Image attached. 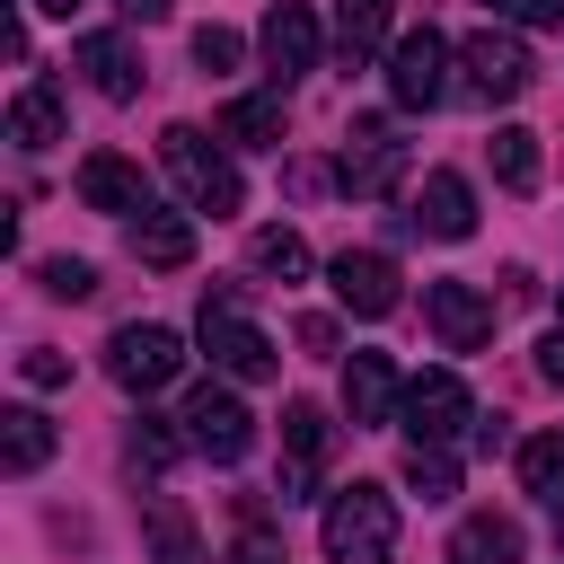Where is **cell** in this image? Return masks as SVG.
Masks as SVG:
<instances>
[{
	"instance_id": "obj_18",
	"label": "cell",
	"mask_w": 564,
	"mask_h": 564,
	"mask_svg": "<svg viewBox=\"0 0 564 564\" xmlns=\"http://www.w3.org/2000/svg\"><path fill=\"white\" fill-rule=\"evenodd\" d=\"M132 256L150 264V273H185L194 264V220H176V212H132Z\"/></svg>"
},
{
	"instance_id": "obj_8",
	"label": "cell",
	"mask_w": 564,
	"mask_h": 564,
	"mask_svg": "<svg viewBox=\"0 0 564 564\" xmlns=\"http://www.w3.org/2000/svg\"><path fill=\"white\" fill-rule=\"evenodd\" d=\"M176 370H185V344H176L167 326H115V335H106V379H115L123 397H159Z\"/></svg>"
},
{
	"instance_id": "obj_33",
	"label": "cell",
	"mask_w": 564,
	"mask_h": 564,
	"mask_svg": "<svg viewBox=\"0 0 564 564\" xmlns=\"http://www.w3.org/2000/svg\"><path fill=\"white\" fill-rule=\"evenodd\" d=\"M18 370H26V388H62V379H70V361H62L53 344H35V352H18Z\"/></svg>"
},
{
	"instance_id": "obj_3",
	"label": "cell",
	"mask_w": 564,
	"mask_h": 564,
	"mask_svg": "<svg viewBox=\"0 0 564 564\" xmlns=\"http://www.w3.org/2000/svg\"><path fill=\"white\" fill-rule=\"evenodd\" d=\"M194 344L212 352V370L220 379H273L282 370V352H273V335L238 308V291H203V317H194Z\"/></svg>"
},
{
	"instance_id": "obj_36",
	"label": "cell",
	"mask_w": 564,
	"mask_h": 564,
	"mask_svg": "<svg viewBox=\"0 0 564 564\" xmlns=\"http://www.w3.org/2000/svg\"><path fill=\"white\" fill-rule=\"evenodd\" d=\"M115 9H123V18H132V26H159V18H167V9H176V0H115Z\"/></svg>"
},
{
	"instance_id": "obj_26",
	"label": "cell",
	"mask_w": 564,
	"mask_h": 564,
	"mask_svg": "<svg viewBox=\"0 0 564 564\" xmlns=\"http://www.w3.org/2000/svg\"><path fill=\"white\" fill-rule=\"evenodd\" d=\"M485 159H494V176H502L511 194H538V132H520V123H502V132L485 141Z\"/></svg>"
},
{
	"instance_id": "obj_31",
	"label": "cell",
	"mask_w": 564,
	"mask_h": 564,
	"mask_svg": "<svg viewBox=\"0 0 564 564\" xmlns=\"http://www.w3.org/2000/svg\"><path fill=\"white\" fill-rule=\"evenodd\" d=\"M44 291H53V300H88V291H97V273H88L79 256H53V264H44Z\"/></svg>"
},
{
	"instance_id": "obj_13",
	"label": "cell",
	"mask_w": 564,
	"mask_h": 564,
	"mask_svg": "<svg viewBox=\"0 0 564 564\" xmlns=\"http://www.w3.org/2000/svg\"><path fill=\"white\" fill-rule=\"evenodd\" d=\"M256 44H264V62H273V88H291L300 70H317V18H308L300 0H282V9H264V26H256Z\"/></svg>"
},
{
	"instance_id": "obj_24",
	"label": "cell",
	"mask_w": 564,
	"mask_h": 564,
	"mask_svg": "<svg viewBox=\"0 0 564 564\" xmlns=\"http://www.w3.org/2000/svg\"><path fill=\"white\" fill-rule=\"evenodd\" d=\"M44 458H53V423H44L35 405H9V414H0V467H9V476H35Z\"/></svg>"
},
{
	"instance_id": "obj_23",
	"label": "cell",
	"mask_w": 564,
	"mask_h": 564,
	"mask_svg": "<svg viewBox=\"0 0 564 564\" xmlns=\"http://www.w3.org/2000/svg\"><path fill=\"white\" fill-rule=\"evenodd\" d=\"M9 141H18V150H53V141H62V97H53V79H26V88H18Z\"/></svg>"
},
{
	"instance_id": "obj_11",
	"label": "cell",
	"mask_w": 564,
	"mask_h": 564,
	"mask_svg": "<svg viewBox=\"0 0 564 564\" xmlns=\"http://www.w3.org/2000/svg\"><path fill=\"white\" fill-rule=\"evenodd\" d=\"M423 317H432L441 352H476V344H494V300H485L476 282H432V291H423Z\"/></svg>"
},
{
	"instance_id": "obj_27",
	"label": "cell",
	"mask_w": 564,
	"mask_h": 564,
	"mask_svg": "<svg viewBox=\"0 0 564 564\" xmlns=\"http://www.w3.org/2000/svg\"><path fill=\"white\" fill-rule=\"evenodd\" d=\"M247 264H256L264 282H300V273H308V238H300V229H256V238H247Z\"/></svg>"
},
{
	"instance_id": "obj_22",
	"label": "cell",
	"mask_w": 564,
	"mask_h": 564,
	"mask_svg": "<svg viewBox=\"0 0 564 564\" xmlns=\"http://www.w3.org/2000/svg\"><path fill=\"white\" fill-rule=\"evenodd\" d=\"M388 18H397V0H335V53L361 70L388 44Z\"/></svg>"
},
{
	"instance_id": "obj_21",
	"label": "cell",
	"mask_w": 564,
	"mask_h": 564,
	"mask_svg": "<svg viewBox=\"0 0 564 564\" xmlns=\"http://www.w3.org/2000/svg\"><path fill=\"white\" fill-rule=\"evenodd\" d=\"M141 520H150V564H212L176 494H150V502H141Z\"/></svg>"
},
{
	"instance_id": "obj_15",
	"label": "cell",
	"mask_w": 564,
	"mask_h": 564,
	"mask_svg": "<svg viewBox=\"0 0 564 564\" xmlns=\"http://www.w3.org/2000/svg\"><path fill=\"white\" fill-rule=\"evenodd\" d=\"M397 397H405V379H397V361L388 352H352L344 361V414L370 432V423H388L397 414Z\"/></svg>"
},
{
	"instance_id": "obj_28",
	"label": "cell",
	"mask_w": 564,
	"mask_h": 564,
	"mask_svg": "<svg viewBox=\"0 0 564 564\" xmlns=\"http://www.w3.org/2000/svg\"><path fill=\"white\" fill-rule=\"evenodd\" d=\"M185 449H194V441H185V432H167L159 414H141V423H132V441H123V458H132L141 476H167V467H176Z\"/></svg>"
},
{
	"instance_id": "obj_1",
	"label": "cell",
	"mask_w": 564,
	"mask_h": 564,
	"mask_svg": "<svg viewBox=\"0 0 564 564\" xmlns=\"http://www.w3.org/2000/svg\"><path fill=\"white\" fill-rule=\"evenodd\" d=\"M159 159H167V176H176L185 212H203V220H229V212L247 203V185H238V167H229V150H220L212 132H194V123H167V132H159Z\"/></svg>"
},
{
	"instance_id": "obj_30",
	"label": "cell",
	"mask_w": 564,
	"mask_h": 564,
	"mask_svg": "<svg viewBox=\"0 0 564 564\" xmlns=\"http://www.w3.org/2000/svg\"><path fill=\"white\" fill-rule=\"evenodd\" d=\"M485 18H502V26H564V0H485Z\"/></svg>"
},
{
	"instance_id": "obj_20",
	"label": "cell",
	"mask_w": 564,
	"mask_h": 564,
	"mask_svg": "<svg viewBox=\"0 0 564 564\" xmlns=\"http://www.w3.org/2000/svg\"><path fill=\"white\" fill-rule=\"evenodd\" d=\"M282 123H291L282 88H264V97H229V106H220V141H238V150H282Z\"/></svg>"
},
{
	"instance_id": "obj_14",
	"label": "cell",
	"mask_w": 564,
	"mask_h": 564,
	"mask_svg": "<svg viewBox=\"0 0 564 564\" xmlns=\"http://www.w3.org/2000/svg\"><path fill=\"white\" fill-rule=\"evenodd\" d=\"M70 185H79V203H88V212H123V220H132V212H150V185H141V167H132L123 150H88Z\"/></svg>"
},
{
	"instance_id": "obj_38",
	"label": "cell",
	"mask_w": 564,
	"mask_h": 564,
	"mask_svg": "<svg viewBox=\"0 0 564 564\" xmlns=\"http://www.w3.org/2000/svg\"><path fill=\"white\" fill-rule=\"evenodd\" d=\"M555 538H564V511H555Z\"/></svg>"
},
{
	"instance_id": "obj_37",
	"label": "cell",
	"mask_w": 564,
	"mask_h": 564,
	"mask_svg": "<svg viewBox=\"0 0 564 564\" xmlns=\"http://www.w3.org/2000/svg\"><path fill=\"white\" fill-rule=\"evenodd\" d=\"M26 9H44V18H70V9H79V0H26Z\"/></svg>"
},
{
	"instance_id": "obj_29",
	"label": "cell",
	"mask_w": 564,
	"mask_h": 564,
	"mask_svg": "<svg viewBox=\"0 0 564 564\" xmlns=\"http://www.w3.org/2000/svg\"><path fill=\"white\" fill-rule=\"evenodd\" d=\"M405 494H423V502H449L458 494V467H449V449H423V441H405Z\"/></svg>"
},
{
	"instance_id": "obj_2",
	"label": "cell",
	"mask_w": 564,
	"mask_h": 564,
	"mask_svg": "<svg viewBox=\"0 0 564 564\" xmlns=\"http://www.w3.org/2000/svg\"><path fill=\"white\" fill-rule=\"evenodd\" d=\"M317 538H326V564H397V502H388V485L326 494Z\"/></svg>"
},
{
	"instance_id": "obj_6",
	"label": "cell",
	"mask_w": 564,
	"mask_h": 564,
	"mask_svg": "<svg viewBox=\"0 0 564 564\" xmlns=\"http://www.w3.org/2000/svg\"><path fill=\"white\" fill-rule=\"evenodd\" d=\"M335 185H344L352 203L397 194V185H405V141H397L379 115H352V132H344V150H335Z\"/></svg>"
},
{
	"instance_id": "obj_10",
	"label": "cell",
	"mask_w": 564,
	"mask_h": 564,
	"mask_svg": "<svg viewBox=\"0 0 564 564\" xmlns=\"http://www.w3.org/2000/svg\"><path fill=\"white\" fill-rule=\"evenodd\" d=\"M326 449H335V423L308 405V397H291L282 405V502H308L317 494V476H326Z\"/></svg>"
},
{
	"instance_id": "obj_34",
	"label": "cell",
	"mask_w": 564,
	"mask_h": 564,
	"mask_svg": "<svg viewBox=\"0 0 564 564\" xmlns=\"http://www.w3.org/2000/svg\"><path fill=\"white\" fill-rule=\"evenodd\" d=\"M538 379L564 388V326H546V344H538Z\"/></svg>"
},
{
	"instance_id": "obj_35",
	"label": "cell",
	"mask_w": 564,
	"mask_h": 564,
	"mask_svg": "<svg viewBox=\"0 0 564 564\" xmlns=\"http://www.w3.org/2000/svg\"><path fill=\"white\" fill-rule=\"evenodd\" d=\"M238 564H291V555H282L264 529H247V538H238Z\"/></svg>"
},
{
	"instance_id": "obj_9",
	"label": "cell",
	"mask_w": 564,
	"mask_h": 564,
	"mask_svg": "<svg viewBox=\"0 0 564 564\" xmlns=\"http://www.w3.org/2000/svg\"><path fill=\"white\" fill-rule=\"evenodd\" d=\"M185 441H194V458H212V467H238L247 449H256V414L229 397V388H194L185 397Z\"/></svg>"
},
{
	"instance_id": "obj_25",
	"label": "cell",
	"mask_w": 564,
	"mask_h": 564,
	"mask_svg": "<svg viewBox=\"0 0 564 564\" xmlns=\"http://www.w3.org/2000/svg\"><path fill=\"white\" fill-rule=\"evenodd\" d=\"M520 485L564 511V432H529V441H520Z\"/></svg>"
},
{
	"instance_id": "obj_16",
	"label": "cell",
	"mask_w": 564,
	"mask_h": 564,
	"mask_svg": "<svg viewBox=\"0 0 564 564\" xmlns=\"http://www.w3.org/2000/svg\"><path fill=\"white\" fill-rule=\"evenodd\" d=\"M79 70H88V88H97L106 106H132V97H141V79H150V70H141V53H132L123 35H79Z\"/></svg>"
},
{
	"instance_id": "obj_12",
	"label": "cell",
	"mask_w": 564,
	"mask_h": 564,
	"mask_svg": "<svg viewBox=\"0 0 564 564\" xmlns=\"http://www.w3.org/2000/svg\"><path fill=\"white\" fill-rule=\"evenodd\" d=\"M326 282H335V300H344L352 317H388V308H397V264H388L379 247H344V256L326 264Z\"/></svg>"
},
{
	"instance_id": "obj_5",
	"label": "cell",
	"mask_w": 564,
	"mask_h": 564,
	"mask_svg": "<svg viewBox=\"0 0 564 564\" xmlns=\"http://www.w3.org/2000/svg\"><path fill=\"white\" fill-rule=\"evenodd\" d=\"M397 423H405V441L449 449V441L476 423V397H467V379H458V370H414V379H405V397H397Z\"/></svg>"
},
{
	"instance_id": "obj_17",
	"label": "cell",
	"mask_w": 564,
	"mask_h": 564,
	"mask_svg": "<svg viewBox=\"0 0 564 564\" xmlns=\"http://www.w3.org/2000/svg\"><path fill=\"white\" fill-rule=\"evenodd\" d=\"M414 229H432V238H467V229H476V185H467L458 167H432L423 194H414Z\"/></svg>"
},
{
	"instance_id": "obj_7",
	"label": "cell",
	"mask_w": 564,
	"mask_h": 564,
	"mask_svg": "<svg viewBox=\"0 0 564 564\" xmlns=\"http://www.w3.org/2000/svg\"><path fill=\"white\" fill-rule=\"evenodd\" d=\"M449 35L441 26H405L397 44H388V97L405 106V115H423V106H441L449 97Z\"/></svg>"
},
{
	"instance_id": "obj_19",
	"label": "cell",
	"mask_w": 564,
	"mask_h": 564,
	"mask_svg": "<svg viewBox=\"0 0 564 564\" xmlns=\"http://www.w3.org/2000/svg\"><path fill=\"white\" fill-rule=\"evenodd\" d=\"M520 520L511 511H467L458 520V538H449V564H520Z\"/></svg>"
},
{
	"instance_id": "obj_4",
	"label": "cell",
	"mask_w": 564,
	"mask_h": 564,
	"mask_svg": "<svg viewBox=\"0 0 564 564\" xmlns=\"http://www.w3.org/2000/svg\"><path fill=\"white\" fill-rule=\"evenodd\" d=\"M529 79H538V62H529V44H520L502 18H485V26L458 44V88H467L476 106H511Z\"/></svg>"
},
{
	"instance_id": "obj_32",
	"label": "cell",
	"mask_w": 564,
	"mask_h": 564,
	"mask_svg": "<svg viewBox=\"0 0 564 564\" xmlns=\"http://www.w3.org/2000/svg\"><path fill=\"white\" fill-rule=\"evenodd\" d=\"M238 53H247V44H238L229 26H203V35H194V62H203V70H238Z\"/></svg>"
}]
</instances>
